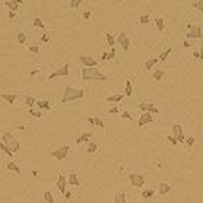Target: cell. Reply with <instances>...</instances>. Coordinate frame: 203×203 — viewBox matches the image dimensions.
<instances>
[{
    "instance_id": "1",
    "label": "cell",
    "mask_w": 203,
    "mask_h": 203,
    "mask_svg": "<svg viewBox=\"0 0 203 203\" xmlns=\"http://www.w3.org/2000/svg\"><path fill=\"white\" fill-rule=\"evenodd\" d=\"M82 77L85 80H99V82L107 80L105 75H103L96 67H83L82 69Z\"/></svg>"
},
{
    "instance_id": "2",
    "label": "cell",
    "mask_w": 203,
    "mask_h": 203,
    "mask_svg": "<svg viewBox=\"0 0 203 203\" xmlns=\"http://www.w3.org/2000/svg\"><path fill=\"white\" fill-rule=\"evenodd\" d=\"M83 95H85L83 89H75L72 86H66L63 98H61V103L66 104V103H70V101H75V99H80V98H83Z\"/></svg>"
},
{
    "instance_id": "3",
    "label": "cell",
    "mask_w": 203,
    "mask_h": 203,
    "mask_svg": "<svg viewBox=\"0 0 203 203\" xmlns=\"http://www.w3.org/2000/svg\"><path fill=\"white\" fill-rule=\"evenodd\" d=\"M2 142H3L12 152H18V149H19V142L16 140V137H15L12 133H5V135L2 136Z\"/></svg>"
},
{
    "instance_id": "4",
    "label": "cell",
    "mask_w": 203,
    "mask_h": 203,
    "mask_svg": "<svg viewBox=\"0 0 203 203\" xmlns=\"http://www.w3.org/2000/svg\"><path fill=\"white\" fill-rule=\"evenodd\" d=\"M116 43H117L120 47H123L124 51H127V50L130 48V38L127 37L126 32H120L119 37H117V40H116Z\"/></svg>"
},
{
    "instance_id": "5",
    "label": "cell",
    "mask_w": 203,
    "mask_h": 203,
    "mask_svg": "<svg viewBox=\"0 0 203 203\" xmlns=\"http://www.w3.org/2000/svg\"><path fill=\"white\" fill-rule=\"evenodd\" d=\"M69 146L67 145H64V146H61V148H59L57 151H54V152H51L50 155L51 156H54L56 159H59V161H63L64 158H66V155H67V152H69Z\"/></svg>"
},
{
    "instance_id": "6",
    "label": "cell",
    "mask_w": 203,
    "mask_h": 203,
    "mask_svg": "<svg viewBox=\"0 0 203 203\" xmlns=\"http://www.w3.org/2000/svg\"><path fill=\"white\" fill-rule=\"evenodd\" d=\"M69 69H70V66L66 63V64H63L61 67H59L56 72H53V73L48 76V79L51 80V79H54V77H59V76H66V75H69Z\"/></svg>"
},
{
    "instance_id": "7",
    "label": "cell",
    "mask_w": 203,
    "mask_h": 203,
    "mask_svg": "<svg viewBox=\"0 0 203 203\" xmlns=\"http://www.w3.org/2000/svg\"><path fill=\"white\" fill-rule=\"evenodd\" d=\"M202 35H203V31H202V28L199 27V25H193V27H190L188 28V34H187V38H202Z\"/></svg>"
},
{
    "instance_id": "8",
    "label": "cell",
    "mask_w": 203,
    "mask_h": 203,
    "mask_svg": "<svg viewBox=\"0 0 203 203\" xmlns=\"http://www.w3.org/2000/svg\"><path fill=\"white\" fill-rule=\"evenodd\" d=\"M129 178H130V183L133 184V187H142L145 184V177L140 174H130Z\"/></svg>"
},
{
    "instance_id": "9",
    "label": "cell",
    "mask_w": 203,
    "mask_h": 203,
    "mask_svg": "<svg viewBox=\"0 0 203 203\" xmlns=\"http://www.w3.org/2000/svg\"><path fill=\"white\" fill-rule=\"evenodd\" d=\"M139 108L142 111H148V113H152V114H158L159 113L158 107L153 105V104H151V103H140L139 104Z\"/></svg>"
},
{
    "instance_id": "10",
    "label": "cell",
    "mask_w": 203,
    "mask_h": 203,
    "mask_svg": "<svg viewBox=\"0 0 203 203\" xmlns=\"http://www.w3.org/2000/svg\"><path fill=\"white\" fill-rule=\"evenodd\" d=\"M153 121V117H152V113H148V111H143V114L139 117V127H143L145 124H149Z\"/></svg>"
},
{
    "instance_id": "11",
    "label": "cell",
    "mask_w": 203,
    "mask_h": 203,
    "mask_svg": "<svg viewBox=\"0 0 203 203\" xmlns=\"http://www.w3.org/2000/svg\"><path fill=\"white\" fill-rule=\"evenodd\" d=\"M172 133H174V137L177 139V142H184V135H183V127L181 124H174L172 126Z\"/></svg>"
},
{
    "instance_id": "12",
    "label": "cell",
    "mask_w": 203,
    "mask_h": 203,
    "mask_svg": "<svg viewBox=\"0 0 203 203\" xmlns=\"http://www.w3.org/2000/svg\"><path fill=\"white\" fill-rule=\"evenodd\" d=\"M80 61L85 67H96V64H98V60H95L89 56H80Z\"/></svg>"
},
{
    "instance_id": "13",
    "label": "cell",
    "mask_w": 203,
    "mask_h": 203,
    "mask_svg": "<svg viewBox=\"0 0 203 203\" xmlns=\"http://www.w3.org/2000/svg\"><path fill=\"white\" fill-rule=\"evenodd\" d=\"M5 6L9 8L10 12H18V9H19V3L16 2V0H6V2H5Z\"/></svg>"
},
{
    "instance_id": "14",
    "label": "cell",
    "mask_w": 203,
    "mask_h": 203,
    "mask_svg": "<svg viewBox=\"0 0 203 203\" xmlns=\"http://www.w3.org/2000/svg\"><path fill=\"white\" fill-rule=\"evenodd\" d=\"M66 178H64V175H59V178H57V187H59V191L60 193H66Z\"/></svg>"
},
{
    "instance_id": "15",
    "label": "cell",
    "mask_w": 203,
    "mask_h": 203,
    "mask_svg": "<svg viewBox=\"0 0 203 203\" xmlns=\"http://www.w3.org/2000/svg\"><path fill=\"white\" fill-rule=\"evenodd\" d=\"M86 120H88L91 124L98 126L99 129H104V121L101 120V119H98V117H86Z\"/></svg>"
},
{
    "instance_id": "16",
    "label": "cell",
    "mask_w": 203,
    "mask_h": 203,
    "mask_svg": "<svg viewBox=\"0 0 203 203\" xmlns=\"http://www.w3.org/2000/svg\"><path fill=\"white\" fill-rule=\"evenodd\" d=\"M0 96L2 98H5L8 103L10 104V105H13V103H15V99H16V93H0Z\"/></svg>"
},
{
    "instance_id": "17",
    "label": "cell",
    "mask_w": 203,
    "mask_h": 203,
    "mask_svg": "<svg viewBox=\"0 0 203 203\" xmlns=\"http://www.w3.org/2000/svg\"><path fill=\"white\" fill-rule=\"evenodd\" d=\"M123 93H116V95H111L107 98V103H120V101L123 99Z\"/></svg>"
},
{
    "instance_id": "18",
    "label": "cell",
    "mask_w": 203,
    "mask_h": 203,
    "mask_svg": "<svg viewBox=\"0 0 203 203\" xmlns=\"http://www.w3.org/2000/svg\"><path fill=\"white\" fill-rule=\"evenodd\" d=\"M158 60H159V59H151V60H146V61H145V69H146V70H152V67L158 63Z\"/></svg>"
},
{
    "instance_id": "19",
    "label": "cell",
    "mask_w": 203,
    "mask_h": 203,
    "mask_svg": "<svg viewBox=\"0 0 203 203\" xmlns=\"http://www.w3.org/2000/svg\"><path fill=\"white\" fill-rule=\"evenodd\" d=\"M170 190H171V187H170V184H168V183H161V184H159L158 191H159L161 194H165V193H168Z\"/></svg>"
},
{
    "instance_id": "20",
    "label": "cell",
    "mask_w": 203,
    "mask_h": 203,
    "mask_svg": "<svg viewBox=\"0 0 203 203\" xmlns=\"http://www.w3.org/2000/svg\"><path fill=\"white\" fill-rule=\"evenodd\" d=\"M69 184L73 186V187H77L79 186V180H77V175L76 174H70L69 175Z\"/></svg>"
},
{
    "instance_id": "21",
    "label": "cell",
    "mask_w": 203,
    "mask_h": 203,
    "mask_svg": "<svg viewBox=\"0 0 203 203\" xmlns=\"http://www.w3.org/2000/svg\"><path fill=\"white\" fill-rule=\"evenodd\" d=\"M37 105H38V108H44V110H50L51 108L48 101H37Z\"/></svg>"
},
{
    "instance_id": "22",
    "label": "cell",
    "mask_w": 203,
    "mask_h": 203,
    "mask_svg": "<svg viewBox=\"0 0 203 203\" xmlns=\"http://www.w3.org/2000/svg\"><path fill=\"white\" fill-rule=\"evenodd\" d=\"M171 51H172V48H171V47H168V50L162 51V53L159 54V57H158V59H159L161 61H165V60H167V57L170 56V53H171Z\"/></svg>"
},
{
    "instance_id": "23",
    "label": "cell",
    "mask_w": 203,
    "mask_h": 203,
    "mask_svg": "<svg viewBox=\"0 0 203 203\" xmlns=\"http://www.w3.org/2000/svg\"><path fill=\"white\" fill-rule=\"evenodd\" d=\"M88 139H91V133H83V135H80V136L76 139V143L79 145V143H82V142H86Z\"/></svg>"
},
{
    "instance_id": "24",
    "label": "cell",
    "mask_w": 203,
    "mask_h": 203,
    "mask_svg": "<svg viewBox=\"0 0 203 203\" xmlns=\"http://www.w3.org/2000/svg\"><path fill=\"white\" fill-rule=\"evenodd\" d=\"M8 170H10V171H15L16 174H21V170H19V167L15 164V162H8Z\"/></svg>"
},
{
    "instance_id": "25",
    "label": "cell",
    "mask_w": 203,
    "mask_h": 203,
    "mask_svg": "<svg viewBox=\"0 0 203 203\" xmlns=\"http://www.w3.org/2000/svg\"><path fill=\"white\" fill-rule=\"evenodd\" d=\"M105 40H107V43L110 44V47H114V44H116V38H114L110 32L105 34Z\"/></svg>"
},
{
    "instance_id": "26",
    "label": "cell",
    "mask_w": 203,
    "mask_h": 203,
    "mask_svg": "<svg viewBox=\"0 0 203 203\" xmlns=\"http://www.w3.org/2000/svg\"><path fill=\"white\" fill-rule=\"evenodd\" d=\"M44 199H45V203H53V202H54V199H53V193L48 191V190L44 193Z\"/></svg>"
},
{
    "instance_id": "27",
    "label": "cell",
    "mask_w": 203,
    "mask_h": 203,
    "mask_svg": "<svg viewBox=\"0 0 203 203\" xmlns=\"http://www.w3.org/2000/svg\"><path fill=\"white\" fill-rule=\"evenodd\" d=\"M0 149H2V151H3L6 155H9V156H12V155H13V152H12V151H10V149H9V148H8V146L3 143V142L0 143Z\"/></svg>"
},
{
    "instance_id": "28",
    "label": "cell",
    "mask_w": 203,
    "mask_h": 203,
    "mask_svg": "<svg viewBox=\"0 0 203 203\" xmlns=\"http://www.w3.org/2000/svg\"><path fill=\"white\" fill-rule=\"evenodd\" d=\"M116 203H126L124 193H117V194H116Z\"/></svg>"
},
{
    "instance_id": "29",
    "label": "cell",
    "mask_w": 203,
    "mask_h": 203,
    "mask_svg": "<svg viewBox=\"0 0 203 203\" xmlns=\"http://www.w3.org/2000/svg\"><path fill=\"white\" fill-rule=\"evenodd\" d=\"M193 8H194V9H197L199 12H202V13H203V0H199V2L193 3Z\"/></svg>"
},
{
    "instance_id": "30",
    "label": "cell",
    "mask_w": 203,
    "mask_h": 203,
    "mask_svg": "<svg viewBox=\"0 0 203 203\" xmlns=\"http://www.w3.org/2000/svg\"><path fill=\"white\" fill-rule=\"evenodd\" d=\"M132 82L130 80H127L126 82V96H132Z\"/></svg>"
},
{
    "instance_id": "31",
    "label": "cell",
    "mask_w": 203,
    "mask_h": 203,
    "mask_svg": "<svg viewBox=\"0 0 203 203\" xmlns=\"http://www.w3.org/2000/svg\"><path fill=\"white\" fill-rule=\"evenodd\" d=\"M96 149H98L96 143H89V145H88V149H86V152H88V153H93V152H96Z\"/></svg>"
},
{
    "instance_id": "32",
    "label": "cell",
    "mask_w": 203,
    "mask_h": 203,
    "mask_svg": "<svg viewBox=\"0 0 203 203\" xmlns=\"http://www.w3.org/2000/svg\"><path fill=\"white\" fill-rule=\"evenodd\" d=\"M25 41H27V34L25 32H19L18 34V43L19 44H24Z\"/></svg>"
},
{
    "instance_id": "33",
    "label": "cell",
    "mask_w": 203,
    "mask_h": 203,
    "mask_svg": "<svg viewBox=\"0 0 203 203\" xmlns=\"http://www.w3.org/2000/svg\"><path fill=\"white\" fill-rule=\"evenodd\" d=\"M162 76H164V70H156V72L153 73V79H155V80H161Z\"/></svg>"
},
{
    "instance_id": "34",
    "label": "cell",
    "mask_w": 203,
    "mask_h": 203,
    "mask_svg": "<svg viewBox=\"0 0 203 203\" xmlns=\"http://www.w3.org/2000/svg\"><path fill=\"white\" fill-rule=\"evenodd\" d=\"M80 3H82V0H70V8L72 9H76V8L80 6Z\"/></svg>"
},
{
    "instance_id": "35",
    "label": "cell",
    "mask_w": 203,
    "mask_h": 203,
    "mask_svg": "<svg viewBox=\"0 0 203 203\" xmlns=\"http://www.w3.org/2000/svg\"><path fill=\"white\" fill-rule=\"evenodd\" d=\"M34 104H37V101H35L32 96H28V98H27V105H28L29 108H32V107H34Z\"/></svg>"
},
{
    "instance_id": "36",
    "label": "cell",
    "mask_w": 203,
    "mask_h": 203,
    "mask_svg": "<svg viewBox=\"0 0 203 203\" xmlns=\"http://www.w3.org/2000/svg\"><path fill=\"white\" fill-rule=\"evenodd\" d=\"M155 24H156V27H158L159 31H164V19H162V18H158Z\"/></svg>"
},
{
    "instance_id": "37",
    "label": "cell",
    "mask_w": 203,
    "mask_h": 203,
    "mask_svg": "<svg viewBox=\"0 0 203 203\" xmlns=\"http://www.w3.org/2000/svg\"><path fill=\"white\" fill-rule=\"evenodd\" d=\"M153 190H145L143 193H142V197H145V199H149V197H152L153 196Z\"/></svg>"
},
{
    "instance_id": "38",
    "label": "cell",
    "mask_w": 203,
    "mask_h": 203,
    "mask_svg": "<svg viewBox=\"0 0 203 203\" xmlns=\"http://www.w3.org/2000/svg\"><path fill=\"white\" fill-rule=\"evenodd\" d=\"M139 22H140L142 25L148 24V22H149V15H142V16L139 18Z\"/></svg>"
},
{
    "instance_id": "39",
    "label": "cell",
    "mask_w": 203,
    "mask_h": 203,
    "mask_svg": "<svg viewBox=\"0 0 203 203\" xmlns=\"http://www.w3.org/2000/svg\"><path fill=\"white\" fill-rule=\"evenodd\" d=\"M34 27H37V28H44V24H43V21H41L40 18H35V19H34Z\"/></svg>"
},
{
    "instance_id": "40",
    "label": "cell",
    "mask_w": 203,
    "mask_h": 203,
    "mask_svg": "<svg viewBox=\"0 0 203 203\" xmlns=\"http://www.w3.org/2000/svg\"><path fill=\"white\" fill-rule=\"evenodd\" d=\"M121 119H126V120H132L133 117L130 116V113H129V111H123V113H121Z\"/></svg>"
},
{
    "instance_id": "41",
    "label": "cell",
    "mask_w": 203,
    "mask_h": 203,
    "mask_svg": "<svg viewBox=\"0 0 203 203\" xmlns=\"http://www.w3.org/2000/svg\"><path fill=\"white\" fill-rule=\"evenodd\" d=\"M29 50H31L32 53H35V54H37V53H40V48H38V45H31V47H29Z\"/></svg>"
},
{
    "instance_id": "42",
    "label": "cell",
    "mask_w": 203,
    "mask_h": 203,
    "mask_svg": "<svg viewBox=\"0 0 203 203\" xmlns=\"http://www.w3.org/2000/svg\"><path fill=\"white\" fill-rule=\"evenodd\" d=\"M29 114H31V116H34V117H38V119L41 117V113H37V111H34L32 108L29 110Z\"/></svg>"
},
{
    "instance_id": "43",
    "label": "cell",
    "mask_w": 203,
    "mask_h": 203,
    "mask_svg": "<svg viewBox=\"0 0 203 203\" xmlns=\"http://www.w3.org/2000/svg\"><path fill=\"white\" fill-rule=\"evenodd\" d=\"M168 140H170L172 145H177V143H178V142H177V139H175L174 136H168Z\"/></svg>"
},
{
    "instance_id": "44",
    "label": "cell",
    "mask_w": 203,
    "mask_h": 203,
    "mask_svg": "<svg viewBox=\"0 0 203 203\" xmlns=\"http://www.w3.org/2000/svg\"><path fill=\"white\" fill-rule=\"evenodd\" d=\"M193 143H194V137H193V136H190V137L187 139V145H188V146H191Z\"/></svg>"
},
{
    "instance_id": "45",
    "label": "cell",
    "mask_w": 203,
    "mask_h": 203,
    "mask_svg": "<svg viewBox=\"0 0 203 203\" xmlns=\"http://www.w3.org/2000/svg\"><path fill=\"white\" fill-rule=\"evenodd\" d=\"M114 54H116V50H114V48H111V53H108V60H111V59L114 57Z\"/></svg>"
},
{
    "instance_id": "46",
    "label": "cell",
    "mask_w": 203,
    "mask_h": 203,
    "mask_svg": "<svg viewBox=\"0 0 203 203\" xmlns=\"http://www.w3.org/2000/svg\"><path fill=\"white\" fill-rule=\"evenodd\" d=\"M101 60H108V53H103V57H101Z\"/></svg>"
},
{
    "instance_id": "47",
    "label": "cell",
    "mask_w": 203,
    "mask_h": 203,
    "mask_svg": "<svg viewBox=\"0 0 203 203\" xmlns=\"http://www.w3.org/2000/svg\"><path fill=\"white\" fill-rule=\"evenodd\" d=\"M83 18H85V19H89V18H91V13H89V12L83 13Z\"/></svg>"
},
{
    "instance_id": "48",
    "label": "cell",
    "mask_w": 203,
    "mask_h": 203,
    "mask_svg": "<svg viewBox=\"0 0 203 203\" xmlns=\"http://www.w3.org/2000/svg\"><path fill=\"white\" fill-rule=\"evenodd\" d=\"M199 53H200V59L203 60V45L200 47V50H199Z\"/></svg>"
},
{
    "instance_id": "49",
    "label": "cell",
    "mask_w": 203,
    "mask_h": 203,
    "mask_svg": "<svg viewBox=\"0 0 203 203\" xmlns=\"http://www.w3.org/2000/svg\"><path fill=\"white\" fill-rule=\"evenodd\" d=\"M15 15H16V12H9V18H10V19L15 18Z\"/></svg>"
},
{
    "instance_id": "50",
    "label": "cell",
    "mask_w": 203,
    "mask_h": 203,
    "mask_svg": "<svg viewBox=\"0 0 203 203\" xmlns=\"http://www.w3.org/2000/svg\"><path fill=\"white\" fill-rule=\"evenodd\" d=\"M193 56H194L196 59H200V53H199V51H194V54H193Z\"/></svg>"
},
{
    "instance_id": "51",
    "label": "cell",
    "mask_w": 203,
    "mask_h": 203,
    "mask_svg": "<svg viewBox=\"0 0 203 203\" xmlns=\"http://www.w3.org/2000/svg\"><path fill=\"white\" fill-rule=\"evenodd\" d=\"M110 113H111V114H114V113H119V108H111V110H110Z\"/></svg>"
},
{
    "instance_id": "52",
    "label": "cell",
    "mask_w": 203,
    "mask_h": 203,
    "mask_svg": "<svg viewBox=\"0 0 203 203\" xmlns=\"http://www.w3.org/2000/svg\"><path fill=\"white\" fill-rule=\"evenodd\" d=\"M16 129H18V130H25V129H27V127H25V126H18V127H16Z\"/></svg>"
},
{
    "instance_id": "53",
    "label": "cell",
    "mask_w": 203,
    "mask_h": 203,
    "mask_svg": "<svg viewBox=\"0 0 203 203\" xmlns=\"http://www.w3.org/2000/svg\"><path fill=\"white\" fill-rule=\"evenodd\" d=\"M184 47H190V43L188 41H184Z\"/></svg>"
}]
</instances>
